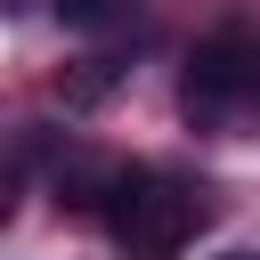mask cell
I'll return each instance as SVG.
<instances>
[{"instance_id":"obj_4","label":"cell","mask_w":260,"mask_h":260,"mask_svg":"<svg viewBox=\"0 0 260 260\" xmlns=\"http://www.w3.org/2000/svg\"><path fill=\"white\" fill-rule=\"evenodd\" d=\"M57 16H65V24H114L122 0H57Z\"/></svg>"},{"instance_id":"obj_1","label":"cell","mask_w":260,"mask_h":260,"mask_svg":"<svg viewBox=\"0 0 260 260\" xmlns=\"http://www.w3.org/2000/svg\"><path fill=\"white\" fill-rule=\"evenodd\" d=\"M203 228V195L154 171H114L106 195V236L122 244V260H179Z\"/></svg>"},{"instance_id":"obj_2","label":"cell","mask_w":260,"mask_h":260,"mask_svg":"<svg viewBox=\"0 0 260 260\" xmlns=\"http://www.w3.org/2000/svg\"><path fill=\"white\" fill-rule=\"evenodd\" d=\"M179 106H187V122L260 114V32H211V41H195Z\"/></svg>"},{"instance_id":"obj_3","label":"cell","mask_w":260,"mask_h":260,"mask_svg":"<svg viewBox=\"0 0 260 260\" xmlns=\"http://www.w3.org/2000/svg\"><path fill=\"white\" fill-rule=\"evenodd\" d=\"M114 81H122V65H114V57H89V65H73V73L57 81V98H65V106H98Z\"/></svg>"},{"instance_id":"obj_5","label":"cell","mask_w":260,"mask_h":260,"mask_svg":"<svg viewBox=\"0 0 260 260\" xmlns=\"http://www.w3.org/2000/svg\"><path fill=\"white\" fill-rule=\"evenodd\" d=\"M228 260H252V252H228Z\"/></svg>"}]
</instances>
